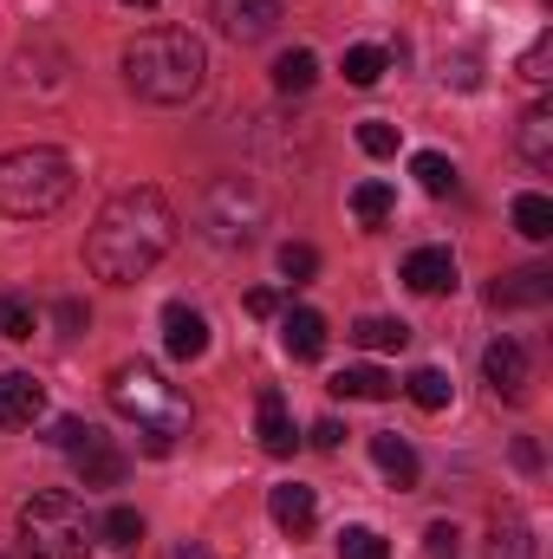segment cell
<instances>
[{
  "mask_svg": "<svg viewBox=\"0 0 553 559\" xmlns=\"http://www.w3.org/2000/svg\"><path fill=\"white\" fill-rule=\"evenodd\" d=\"M274 306H280V299H274V293H268V286H255V293H248V312H255V319H268Z\"/></svg>",
  "mask_w": 553,
  "mask_h": 559,
  "instance_id": "cell-36",
  "label": "cell"
},
{
  "mask_svg": "<svg viewBox=\"0 0 553 559\" xmlns=\"http://www.w3.org/2000/svg\"><path fill=\"white\" fill-rule=\"evenodd\" d=\"M280 338H286V352H293V358H306V365H313V358L326 352V319H319L313 306H293V312H286V325H280Z\"/></svg>",
  "mask_w": 553,
  "mask_h": 559,
  "instance_id": "cell-17",
  "label": "cell"
},
{
  "mask_svg": "<svg viewBox=\"0 0 553 559\" xmlns=\"http://www.w3.org/2000/svg\"><path fill=\"white\" fill-rule=\"evenodd\" d=\"M46 411V384L33 371H0V423L7 429H33Z\"/></svg>",
  "mask_w": 553,
  "mask_h": 559,
  "instance_id": "cell-10",
  "label": "cell"
},
{
  "mask_svg": "<svg viewBox=\"0 0 553 559\" xmlns=\"http://www.w3.org/2000/svg\"><path fill=\"white\" fill-rule=\"evenodd\" d=\"M92 514L79 508V495L66 488H46L20 508V547L33 559H85L92 554Z\"/></svg>",
  "mask_w": 553,
  "mask_h": 559,
  "instance_id": "cell-5",
  "label": "cell"
},
{
  "mask_svg": "<svg viewBox=\"0 0 553 559\" xmlns=\"http://www.w3.org/2000/svg\"><path fill=\"white\" fill-rule=\"evenodd\" d=\"M404 286L411 293H449L456 286V254L449 248H416L404 261Z\"/></svg>",
  "mask_w": 553,
  "mask_h": 559,
  "instance_id": "cell-13",
  "label": "cell"
},
{
  "mask_svg": "<svg viewBox=\"0 0 553 559\" xmlns=\"http://www.w3.org/2000/svg\"><path fill=\"white\" fill-rule=\"evenodd\" d=\"M489 299H495V306H541V299H553V274H548V267L502 274L495 286H489Z\"/></svg>",
  "mask_w": 553,
  "mask_h": 559,
  "instance_id": "cell-16",
  "label": "cell"
},
{
  "mask_svg": "<svg viewBox=\"0 0 553 559\" xmlns=\"http://www.w3.org/2000/svg\"><path fill=\"white\" fill-rule=\"evenodd\" d=\"M521 156H528L534 169H553V111L548 105H534V111L521 118Z\"/></svg>",
  "mask_w": 553,
  "mask_h": 559,
  "instance_id": "cell-20",
  "label": "cell"
},
{
  "mask_svg": "<svg viewBox=\"0 0 553 559\" xmlns=\"http://www.w3.org/2000/svg\"><path fill=\"white\" fill-rule=\"evenodd\" d=\"M72 462H79L85 488H118V481H125V468H131V462H125V449H118L111 436H98V429L72 449Z\"/></svg>",
  "mask_w": 553,
  "mask_h": 559,
  "instance_id": "cell-11",
  "label": "cell"
},
{
  "mask_svg": "<svg viewBox=\"0 0 553 559\" xmlns=\"http://www.w3.org/2000/svg\"><path fill=\"white\" fill-rule=\"evenodd\" d=\"M326 391H332V397H358V404H385V397L398 391V378H391V371H378V365H345Z\"/></svg>",
  "mask_w": 553,
  "mask_h": 559,
  "instance_id": "cell-15",
  "label": "cell"
},
{
  "mask_svg": "<svg viewBox=\"0 0 553 559\" xmlns=\"http://www.w3.org/2000/svg\"><path fill=\"white\" fill-rule=\"evenodd\" d=\"M111 411L125 423H138L143 455H169L176 436H189V404H183L150 365H118V371H111Z\"/></svg>",
  "mask_w": 553,
  "mask_h": 559,
  "instance_id": "cell-3",
  "label": "cell"
},
{
  "mask_svg": "<svg viewBox=\"0 0 553 559\" xmlns=\"http://www.w3.org/2000/svg\"><path fill=\"white\" fill-rule=\"evenodd\" d=\"M163 352H169L176 365H196V358L209 352V319H202L196 306L169 299V306H163Z\"/></svg>",
  "mask_w": 553,
  "mask_h": 559,
  "instance_id": "cell-9",
  "label": "cell"
},
{
  "mask_svg": "<svg viewBox=\"0 0 553 559\" xmlns=\"http://www.w3.org/2000/svg\"><path fill=\"white\" fill-rule=\"evenodd\" d=\"M339 559H391V540L378 527H345L339 534Z\"/></svg>",
  "mask_w": 553,
  "mask_h": 559,
  "instance_id": "cell-29",
  "label": "cell"
},
{
  "mask_svg": "<svg viewBox=\"0 0 553 559\" xmlns=\"http://www.w3.org/2000/svg\"><path fill=\"white\" fill-rule=\"evenodd\" d=\"M313 79H319V59H313L306 46H293V52H280L274 59V85L280 92H313Z\"/></svg>",
  "mask_w": 553,
  "mask_h": 559,
  "instance_id": "cell-21",
  "label": "cell"
},
{
  "mask_svg": "<svg viewBox=\"0 0 553 559\" xmlns=\"http://www.w3.org/2000/svg\"><path fill=\"white\" fill-rule=\"evenodd\" d=\"M255 436H261V449L268 455H293V411H286V397L280 391H261V404H255Z\"/></svg>",
  "mask_w": 553,
  "mask_h": 559,
  "instance_id": "cell-12",
  "label": "cell"
},
{
  "mask_svg": "<svg viewBox=\"0 0 553 559\" xmlns=\"http://www.w3.org/2000/svg\"><path fill=\"white\" fill-rule=\"evenodd\" d=\"M268 514L280 521V534H293V540H299V534L319 521V501H313V488L286 481V488H274V495H268Z\"/></svg>",
  "mask_w": 553,
  "mask_h": 559,
  "instance_id": "cell-14",
  "label": "cell"
},
{
  "mask_svg": "<svg viewBox=\"0 0 553 559\" xmlns=\"http://www.w3.org/2000/svg\"><path fill=\"white\" fill-rule=\"evenodd\" d=\"M456 547H462V534H456L449 521H436V527L423 534V554H430V559H456Z\"/></svg>",
  "mask_w": 553,
  "mask_h": 559,
  "instance_id": "cell-33",
  "label": "cell"
},
{
  "mask_svg": "<svg viewBox=\"0 0 553 559\" xmlns=\"http://www.w3.org/2000/svg\"><path fill=\"white\" fill-rule=\"evenodd\" d=\"M482 378H489L495 397H528V378H534L528 345H521V338H495V345L482 352Z\"/></svg>",
  "mask_w": 553,
  "mask_h": 559,
  "instance_id": "cell-8",
  "label": "cell"
},
{
  "mask_svg": "<svg viewBox=\"0 0 553 559\" xmlns=\"http://www.w3.org/2000/svg\"><path fill=\"white\" fill-rule=\"evenodd\" d=\"M411 176L430 189V195H449V189H456V163H449V156H436V150H416Z\"/></svg>",
  "mask_w": 553,
  "mask_h": 559,
  "instance_id": "cell-26",
  "label": "cell"
},
{
  "mask_svg": "<svg viewBox=\"0 0 553 559\" xmlns=\"http://www.w3.org/2000/svg\"><path fill=\"white\" fill-rule=\"evenodd\" d=\"M125 7H150V0H125Z\"/></svg>",
  "mask_w": 553,
  "mask_h": 559,
  "instance_id": "cell-37",
  "label": "cell"
},
{
  "mask_svg": "<svg viewBox=\"0 0 553 559\" xmlns=\"http://www.w3.org/2000/svg\"><path fill=\"white\" fill-rule=\"evenodd\" d=\"M548 59H553V46H548V39H534V46L521 52V79H528V85H548V79H553Z\"/></svg>",
  "mask_w": 553,
  "mask_h": 559,
  "instance_id": "cell-32",
  "label": "cell"
},
{
  "mask_svg": "<svg viewBox=\"0 0 553 559\" xmlns=\"http://www.w3.org/2000/svg\"><path fill=\"white\" fill-rule=\"evenodd\" d=\"M261 222H268V202H261V189H248L242 176H228V182H215V189H209L202 228H209L222 248H235V241H255V235H261Z\"/></svg>",
  "mask_w": 553,
  "mask_h": 559,
  "instance_id": "cell-6",
  "label": "cell"
},
{
  "mask_svg": "<svg viewBox=\"0 0 553 559\" xmlns=\"http://www.w3.org/2000/svg\"><path fill=\"white\" fill-rule=\"evenodd\" d=\"M391 209H398V189H391V182H358V189H352V215H358L365 228H378Z\"/></svg>",
  "mask_w": 553,
  "mask_h": 559,
  "instance_id": "cell-23",
  "label": "cell"
},
{
  "mask_svg": "<svg viewBox=\"0 0 553 559\" xmlns=\"http://www.w3.org/2000/svg\"><path fill=\"white\" fill-rule=\"evenodd\" d=\"M339 72H345V85H378V79L391 72V52H385V46H352Z\"/></svg>",
  "mask_w": 553,
  "mask_h": 559,
  "instance_id": "cell-22",
  "label": "cell"
},
{
  "mask_svg": "<svg viewBox=\"0 0 553 559\" xmlns=\"http://www.w3.org/2000/svg\"><path fill=\"white\" fill-rule=\"evenodd\" d=\"M98 540H105V547H118V554H131V547L143 540V514H138V508H111V514L98 521Z\"/></svg>",
  "mask_w": 553,
  "mask_h": 559,
  "instance_id": "cell-25",
  "label": "cell"
},
{
  "mask_svg": "<svg viewBox=\"0 0 553 559\" xmlns=\"http://www.w3.org/2000/svg\"><path fill=\"white\" fill-rule=\"evenodd\" d=\"M404 391H411V404H416V411H449V378H443L436 365L411 371V384H404Z\"/></svg>",
  "mask_w": 553,
  "mask_h": 559,
  "instance_id": "cell-27",
  "label": "cell"
},
{
  "mask_svg": "<svg viewBox=\"0 0 553 559\" xmlns=\"http://www.w3.org/2000/svg\"><path fill=\"white\" fill-rule=\"evenodd\" d=\"M358 150L365 156H398V131L385 118H372V124H358Z\"/></svg>",
  "mask_w": 553,
  "mask_h": 559,
  "instance_id": "cell-31",
  "label": "cell"
},
{
  "mask_svg": "<svg viewBox=\"0 0 553 559\" xmlns=\"http://www.w3.org/2000/svg\"><path fill=\"white\" fill-rule=\"evenodd\" d=\"M209 79V52L183 26H150L125 46V85L143 105H189Z\"/></svg>",
  "mask_w": 553,
  "mask_h": 559,
  "instance_id": "cell-2",
  "label": "cell"
},
{
  "mask_svg": "<svg viewBox=\"0 0 553 559\" xmlns=\"http://www.w3.org/2000/svg\"><path fill=\"white\" fill-rule=\"evenodd\" d=\"M345 338L365 345V352H404V345H411V325H404V319H358Z\"/></svg>",
  "mask_w": 553,
  "mask_h": 559,
  "instance_id": "cell-19",
  "label": "cell"
},
{
  "mask_svg": "<svg viewBox=\"0 0 553 559\" xmlns=\"http://www.w3.org/2000/svg\"><path fill=\"white\" fill-rule=\"evenodd\" d=\"M339 442H345V429H339L332 417H326V423H313V449H339Z\"/></svg>",
  "mask_w": 553,
  "mask_h": 559,
  "instance_id": "cell-35",
  "label": "cell"
},
{
  "mask_svg": "<svg viewBox=\"0 0 553 559\" xmlns=\"http://www.w3.org/2000/svg\"><path fill=\"white\" fill-rule=\"evenodd\" d=\"M72 202V163L46 143L0 156V215L7 222H46Z\"/></svg>",
  "mask_w": 553,
  "mask_h": 559,
  "instance_id": "cell-4",
  "label": "cell"
},
{
  "mask_svg": "<svg viewBox=\"0 0 553 559\" xmlns=\"http://www.w3.org/2000/svg\"><path fill=\"white\" fill-rule=\"evenodd\" d=\"M280 274L286 280H313L319 274V254H313L306 241H286V248H280Z\"/></svg>",
  "mask_w": 553,
  "mask_h": 559,
  "instance_id": "cell-30",
  "label": "cell"
},
{
  "mask_svg": "<svg viewBox=\"0 0 553 559\" xmlns=\"http://www.w3.org/2000/svg\"><path fill=\"white\" fill-rule=\"evenodd\" d=\"M0 332H7L13 345H26V338L39 332V312H33V299H20V293H7V299H0Z\"/></svg>",
  "mask_w": 553,
  "mask_h": 559,
  "instance_id": "cell-28",
  "label": "cell"
},
{
  "mask_svg": "<svg viewBox=\"0 0 553 559\" xmlns=\"http://www.w3.org/2000/svg\"><path fill=\"white\" fill-rule=\"evenodd\" d=\"M280 20H286V0H215V26H222L235 46L268 39Z\"/></svg>",
  "mask_w": 553,
  "mask_h": 559,
  "instance_id": "cell-7",
  "label": "cell"
},
{
  "mask_svg": "<svg viewBox=\"0 0 553 559\" xmlns=\"http://www.w3.org/2000/svg\"><path fill=\"white\" fill-rule=\"evenodd\" d=\"M372 462H378L398 488H416V449L404 442V436H391V429H385V436H372Z\"/></svg>",
  "mask_w": 553,
  "mask_h": 559,
  "instance_id": "cell-18",
  "label": "cell"
},
{
  "mask_svg": "<svg viewBox=\"0 0 553 559\" xmlns=\"http://www.w3.org/2000/svg\"><path fill=\"white\" fill-rule=\"evenodd\" d=\"M85 436H92V423H79V417H59V423H52V436H46V442H52V449H66V455H72V449H79V442H85Z\"/></svg>",
  "mask_w": 553,
  "mask_h": 559,
  "instance_id": "cell-34",
  "label": "cell"
},
{
  "mask_svg": "<svg viewBox=\"0 0 553 559\" xmlns=\"http://www.w3.org/2000/svg\"><path fill=\"white\" fill-rule=\"evenodd\" d=\"M169 248H176V209L163 202V189L138 182L98 209V222L85 235V267L111 286H138Z\"/></svg>",
  "mask_w": 553,
  "mask_h": 559,
  "instance_id": "cell-1",
  "label": "cell"
},
{
  "mask_svg": "<svg viewBox=\"0 0 553 559\" xmlns=\"http://www.w3.org/2000/svg\"><path fill=\"white\" fill-rule=\"evenodd\" d=\"M515 228L528 235V241H553V202L548 195H515Z\"/></svg>",
  "mask_w": 553,
  "mask_h": 559,
  "instance_id": "cell-24",
  "label": "cell"
}]
</instances>
